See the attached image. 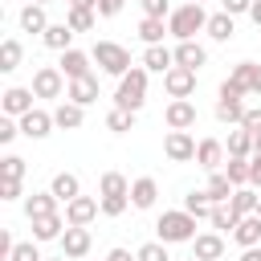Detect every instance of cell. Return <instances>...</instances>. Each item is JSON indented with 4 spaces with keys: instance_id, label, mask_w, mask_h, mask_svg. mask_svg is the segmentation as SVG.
<instances>
[{
    "instance_id": "8",
    "label": "cell",
    "mask_w": 261,
    "mask_h": 261,
    "mask_svg": "<svg viewBox=\"0 0 261 261\" xmlns=\"http://www.w3.org/2000/svg\"><path fill=\"white\" fill-rule=\"evenodd\" d=\"M33 98H37L33 90H24V86H8V90L0 94V106H4V114H8V118H24L29 110H37V106H33Z\"/></svg>"
},
{
    "instance_id": "13",
    "label": "cell",
    "mask_w": 261,
    "mask_h": 261,
    "mask_svg": "<svg viewBox=\"0 0 261 261\" xmlns=\"http://www.w3.org/2000/svg\"><path fill=\"white\" fill-rule=\"evenodd\" d=\"M16 122H20V135H24V139H45V135L57 126L49 110H29V114H24V118H16Z\"/></svg>"
},
{
    "instance_id": "51",
    "label": "cell",
    "mask_w": 261,
    "mask_h": 261,
    "mask_svg": "<svg viewBox=\"0 0 261 261\" xmlns=\"http://www.w3.org/2000/svg\"><path fill=\"white\" fill-rule=\"evenodd\" d=\"M220 98H245V90H241L237 82H228V77H224V82H220Z\"/></svg>"
},
{
    "instance_id": "54",
    "label": "cell",
    "mask_w": 261,
    "mask_h": 261,
    "mask_svg": "<svg viewBox=\"0 0 261 261\" xmlns=\"http://www.w3.org/2000/svg\"><path fill=\"white\" fill-rule=\"evenodd\" d=\"M69 8H90V12H98V0H69Z\"/></svg>"
},
{
    "instance_id": "28",
    "label": "cell",
    "mask_w": 261,
    "mask_h": 261,
    "mask_svg": "<svg viewBox=\"0 0 261 261\" xmlns=\"http://www.w3.org/2000/svg\"><path fill=\"white\" fill-rule=\"evenodd\" d=\"M232 192H237V188L228 184V175H224V171H212V175H208V188H204V196H208L212 204H224V200H232Z\"/></svg>"
},
{
    "instance_id": "57",
    "label": "cell",
    "mask_w": 261,
    "mask_h": 261,
    "mask_svg": "<svg viewBox=\"0 0 261 261\" xmlns=\"http://www.w3.org/2000/svg\"><path fill=\"white\" fill-rule=\"evenodd\" d=\"M253 155L261 159V135H253Z\"/></svg>"
},
{
    "instance_id": "35",
    "label": "cell",
    "mask_w": 261,
    "mask_h": 261,
    "mask_svg": "<svg viewBox=\"0 0 261 261\" xmlns=\"http://www.w3.org/2000/svg\"><path fill=\"white\" fill-rule=\"evenodd\" d=\"M163 33H167L163 20H155V16H143V20H139V37H143V45H163Z\"/></svg>"
},
{
    "instance_id": "59",
    "label": "cell",
    "mask_w": 261,
    "mask_h": 261,
    "mask_svg": "<svg viewBox=\"0 0 261 261\" xmlns=\"http://www.w3.org/2000/svg\"><path fill=\"white\" fill-rule=\"evenodd\" d=\"M33 4H49V0H33Z\"/></svg>"
},
{
    "instance_id": "58",
    "label": "cell",
    "mask_w": 261,
    "mask_h": 261,
    "mask_svg": "<svg viewBox=\"0 0 261 261\" xmlns=\"http://www.w3.org/2000/svg\"><path fill=\"white\" fill-rule=\"evenodd\" d=\"M49 261H69V257H49Z\"/></svg>"
},
{
    "instance_id": "20",
    "label": "cell",
    "mask_w": 261,
    "mask_h": 261,
    "mask_svg": "<svg viewBox=\"0 0 261 261\" xmlns=\"http://www.w3.org/2000/svg\"><path fill=\"white\" fill-rule=\"evenodd\" d=\"M171 65H175V49L147 45V53H143V69H147V73H167Z\"/></svg>"
},
{
    "instance_id": "30",
    "label": "cell",
    "mask_w": 261,
    "mask_h": 261,
    "mask_svg": "<svg viewBox=\"0 0 261 261\" xmlns=\"http://www.w3.org/2000/svg\"><path fill=\"white\" fill-rule=\"evenodd\" d=\"M20 29H24V33H45V29H49L45 4H24V8H20Z\"/></svg>"
},
{
    "instance_id": "52",
    "label": "cell",
    "mask_w": 261,
    "mask_h": 261,
    "mask_svg": "<svg viewBox=\"0 0 261 261\" xmlns=\"http://www.w3.org/2000/svg\"><path fill=\"white\" fill-rule=\"evenodd\" d=\"M249 188H261V159H249Z\"/></svg>"
},
{
    "instance_id": "21",
    "label": "cell",
    "mask_w": 261,
    "mask_h": 261,
    "mask_svg": "<svg viewBox=\"0 0 261 261\" xmlns=\"http://www.w3.org/2000/svg\"><path fill=\"white\" fill-rule=\"evenodd\" d=\"M65 98H69V102H77V106H94V102H98V77L90 73V77H77V82H69Z\"/></svg>"
},
{
    "instance_id": "25",
    "label": "cell",
    "mask_w": 261,
    "mask_h": 261,
    "mask_svg": "<svg viewBox=\"0 0 261 261\" xmlns=\"http://www.w3.org/2000/svg\"><path fill=\"white\" fill-rule=\"evenodd\" d=\"M204 61H208V49H204V45H196V41H179V45H175V65L200 69Z\"/></svg>"
},
{
    "instance_id": "37",
    "label": "cell",
    "mask_w": 261,
    "mask_h": 261,
    "mask_svg": "<svg viewBox=\"0 0 261 261\" xmlns=\"http://www.w3.org/2000/svg\"><path fill=\"white\" fill-rule=\"evenodd\" d=\"M224 175H228V184H232V188H249V159H232V155H228Z\"/></svg>"
},
{
    "instance_id": "36",
    "label": "cell",
    "mask_w": 261,
    "mask_h": 261,
    "mask_svg": "<svg viewBox=\"0 0 261 261\" xmlns=\"http://www.w3.org/2000/svg\"><path fill=\"white\" fill-rule=\"evenodd\" d=\"M98 192H102V196H130V184H126V175L106 171V175L98 179Z\"/></svg>"
},
{
    "instance_id": "6",
    "label": "cell",
    "mask_w": 261,
    "mask_h": 261,
    "mask_svg": "<svg viewBox=\"0 0 261 261\" xmlns=\"http://www.w3.org/2000/svg\"><path fill=\"white\" fill-rule=\"evenodd\" d=\"M196 139L188 135V130H167V139H163V155L171 159V163H188V159H196Z\"/></svg>"
},
{
    "instance_id": "15",
    "label": "cell",
    "mask_w": 261,
    "mask_h": 261,
    "mask_svg": "<svg viewBox=\"0 0 261 261\" xmlns=\"http://www.w3.org/2000/svg\"><path fill=\"white\" fill-rule=\"evenodd\" d=\"M196 163L212 175V171H220V163H224V143L220 139H200V147H196Z\"/></svg>"
},
{
    "instance_id": "33",
    "label": "cell",
    "mask_w": 261,
    "mask_h": 261,
    "mask_svg": "<svg viewBox=\"0 0 261 261\" xmlns=\"http://www.w3.org/2000/svg\"><path fill=\"white\" fill-rule=\"evenodd\" d=\"M20 65V41L16 37H4L0 41V73H12Z\"/></svg>"
},
{
    "instance_id": "23",
    "label": "cell",
    "mask_w": 261,
    "mask_h": 261,
    "mask_svg": "<svg viewBox=\"0 0 261 261\" xmlns=\"http://www.w3.org/2000/svg\"><path fill=\"white\" fill-rule=\"evenodd\" d=\"M49 192H53L61 204H69V200H77V196H82V179H77L73 171H57V175H53V184H49Z\"/></svg>"
},
{
    "instance_id": "61",
    "label": "cell",
    "mask_w": 261,
    "mask_h": 261,
    "mask_svg": "<svg viewBox=\"0 0 261 261\" xmlns=\"http://www.w3.org/2000/svg\"><path fill=\"white\" fill-rule=\"evenodd\" d=\"M192 4H204V0H192Z\"/></svg>"
},
{
    "instance_id": "14",
    "label": "cell",
    "mask_w": 261,
    "mask_h": 261,
    "mask_svg": "<svg viewBox=\"0 0 261 261\" xmlns=\"http://www.w3.org/2000/svg\"><path fill=\"white\" fill-rule=\"evenodd\" d=\"M192 257L196 261H220L224 257V237L220 232H200L192 241Z\"/></svg>"
},
{
    "instance_id": "4",
    "label": "cell",
    "mask_w": 261,
    "mask_h": 261,
    "mask_svg": "<svg viewBox=\"0 0 261 261\" xmlns=\"http://www.w3.org/2000/svg\"><path fill=\"white\" fill-rule=\"evenodd\" d=\"M94 61H98V69L102 73H110V77H126L135 65H130V49L126 45H118V41H94V53H90Z\"/></svg>"
},
{
    "instance_id": "47",
    "label": "cell",
    "mask_w": 261,
    "mask_h": 261,
    "mask_svg": "<svg viewBox=\"0 0 261 261\" xmlns=\"http://www.w3.org/2000/svg\"><path fill=\"white\" fill-rule=\"evenodd\" d=\"M16 135H20V122H16V118H8V114H4V118H0V143H12V139H16Z\"/></svg>"
},
{
    "instance_id": "18",
    "label": "cell",
    "mask_w": 261,
    "mask_h": 261,
    "mask_svg": "<svg viewBox=\"0 0 261 261\" xmlns=\"http://www.w3.org/2000/svg\"><path fill=\"white\" fill-rule=\"evenodd\" d=\"M155 200H159V184L151 175H139L130 184V208H155Z\"/></svg>"
},
{
    "instance_id": "3",
    "label": "cell",
    "mask_w": 261,
    "mask_h": 261,
    "mask_svg": "<svg viewBox=\"0 0 261 261\" xmlns=\"http://www.w3.org/2000/svg\"><path fill=\"white\" fill-rule=\"evenodd\" d=\"M143 102H147V69H143V65H135L126 77H118L114 106H118V110H130V114H139V110H143Z\"/></svg>"
},
{
    "instance_id": "46",
    "label": "cell",
    "mask_w": 261,
    "mask_h": 261,
    "mask_svg": "<svg viewBox=\"0 0 261 261\" xmlns=\"http://www.w3.org/2000/svg\"><path fill=\"white\" fill-rule=\"evenodd\" d=\"M241 126H245L249 135H261V106H249L245 118H241Z\"/></svg>"
},
{
    "instance_id": "9",
    "label": "cell",
    "mask_w": 261,
    "mask_h": 261,
    "mask_svg": "<svg viewBox=\"0 0 261 261\" xmlns=\"http://www.w3.org/2000/svg\"><path fill=\"white\" fill-rule=\"evenodd\" d=\"M98 212H102V200H94V196H77V200H69V204H65V224L86 228Z\"/></svg>"
},
{
    "instance_id": "10",
    "label": "cell",
    "mask_w": 261,
    "mask_h": 261,
    "mask_svg": "<svg viewBox=\"0 0 261 261\" xmlns=\"http://www.w3.org/2000/svg\"><path fill=\"white\" fill-rule=\"evenodd\" d=\"M90 61H94L90 53H82V49H65L57 69L65 73V82H77V77H90V73H94V69H90Z\"/></svg>"
},
{
    "instance_id": "62",
    "label": "cell",
    "mask_w": 261,
    "mask_h": 261,
    "mask_svg": "<svg viewBox=\"0 0 261 261\" xmlns=\"http://www.w3.org/2000/svg\"><path fill=\"white\" fill-rule=\"evenodd\" d=\"M188 261H196V257H188Z\"/></svg>"
},
{
    "instance_id": "19",
    "label": "cell",
    "mask_w": 261,
    "mask_h": 261,
    "mask_svg": "<svg viewBox=\"0 0 261 261\" xmlns=\"http://www.w3.org/2000/svg\"><path fill=\"white\" fill-rule=\"evenodd\" d=\"M69 224H65V216L61 212H53V216H41V220H33V241L41 245V241H61V232H65Z\"/></svg>"
},
{
    "instance_id": "50",
    "label": "cell",
    "mask_w": 261,
    "mask_h": 261,
    "mask_svg": "<svg viewBox=\"0 0 261 261\" xmlns=\"http://www.w3.org/2000/svg\"><path fill=\"white\" fill-rule=\"evenodd\" d=\"M126 0H98V16H118Z\"/></svg>"
},
{
    "instance_id": "40",
    "label": "cell",
    "mask_w": 261,
    "mask_h": 261,
    "mask_svg": "<svg viewBox=\"0 0 261 261\" xmlns=\"http://www.w3.org/2000/svg\"><path fill=\"white\" fill-rule=\"evenodd\" d=\"M106 126H110L114 135H122V130H130V126H135V114H130V110H118V106H114V110L106 114Z\"/></svg>"
},
{
    "instance_id": "39",
    "label": "cell",
    "mask_w": 261,
    "mask_h": 261,
    "mask_svg": "<svg viewBox=\"0 0 261 261\" xmlns=\"http://www.w3.org/2000/svg\"><path fill=\"white\" fill-rule=\"evenodd\" d=\"M208 220H212V228H216V232H232V228H237V212H232V208H224V204H216Z\"/></svg>"
},
{
    "instance_id": "17",
    "label": "cell",
    "mask_w": 261,
    "mask_h": 261,
    "mask_svg": "<svg viewBox=\"0 0 261 261\" xmlns=\"http://www.w3.org/2000/svg\"><path fill=\"white\" fill-rule=\"evenodd\" d=\"M228 82H237L245 94H261V65L257 61H237V69L228 73Z\"/></svg>"
},
{
    "instance_id": "1",
    "label": "cell",
    "mask_w": 261,
    "mask_h": 261,
    "mask_svg": "<svg viewBox=\"0 0 261 261\" xmlns=\"http://www.w3.org/2000/svg\"><path fill=\"white\" fill-rule=\"evenodd\" d=\"M155 237H159L163 245H188V241H196V237H200V232H196V216H192V212H184V208L163 212V216L155 220Z\"/></svg>"
},
{
    "instance_id": "22",
    "label": "cell",
    "mask_w": 261,
    "mask_h": 261,
    "mask_svg": "<svg viewBox=\"0 0 261 261\" xmlns=\"http://www.w3.org/2000/svg\"><path fill=\"white\" fill-rule=\"evenodd\" d=\"M53 122L61 126V130H77L82 122H86V106H77V102H57V110H53Z\"/></svg>"
},
{
    "instance_id": "48",
    "label": "cell",
    "mask_w": 261,
    "mask_h": 261,
    "mask_svg": "<svg viewBox=\"0 0 261 261\" xmlns=\"http://www.w3.org/2000/svg\"><path fill=\"white\" fill-rule=\"evenodd\" d=\"M249 8H253V0H220V12H228V16L249 12Z\"/></svg>"
},
{
    "instance_id": "29",
    "label": "cell",
    "mask_w": 261,
    "mask_h": 261,
    "mask_svg": "<svg viewBox=\"0 0 261 261\" xmlns=\"http://www.w3.org/2000/svg\"><path fill=\"white\" fill-rule=\"evenodd\" d=\"M257 204H261V196H257L253 188H237V192H232V200H228V208L237 212V220H241V216H253V212H257Z\"/></svg>"
},
{
    "instance_id": "32",
    "label": "cell",
    "mask_w": 261,
    "mask_h": 261,
    "mask_svg": "<svg viewBox=\"0 0 261 261\" xmlns=\"http://www.w3.org/2000/svg\"><path fill=\"white\" fill-rule=\"evenodd\" d=\"M228 155H232V159H249V155H253V135H249L245 126L228 130Z\"/></svg>"
},
{
    "instance_id": "2",
    "label": "cell",
    "mask_w": 261,
    "mask_h": 261,
    "mask_svg": "<svg viewBox=\"0 0 261 261\" xmlns=\"http://www.w3.org/2000/svg\"><path fill=\"white\" fill-rule=\"evenodd\" d=\"M200 29H208V12H204V4H179V8H171V16H167V33L175 37V41H192Z\"/></svg>"
},
{
    "instance_id": "44",
    "label": "cell",
    "mask_w": 261,
    "mask_h": 261,
    "mask_svg": "<svg viewBox=\"0 0 261 261\" xmlns=\"http://www.w3.org/2000/svg\"><path fill=\"white\" fill-rule=\"evenodd\" d=\"M8 261H45V257H41L37 241H20V245L12 249V257H8Z\"/></svg>"
},
{
    "instance_id": "60",
    "label": "cell",
    "mask_w": 261,
    "mask_h": 261,
    "mask_svg": "<svg viewBox=\"0 0 261 261\" xmlns=\"http://www.w3.org/2000/svg\"><path fill=\"white\" fill-rule=\"evenodd\" d=\"M257 216H261V204H257Z\"/></svg>"
},
{
    "instance_id": "16",
    "label": "cell",
    "mask_w": 261,
    "mask_h": 261,
    "mask_svg": "<svg viewBox=\"0 0 261 261\" xmlns=\"http://www.w3.org/2000/svg\"><path fill=\"white\" fill-rule=\"evenodd\" d=\"M232 241H237L241 249H257V245H261V216H257V212H253V216H241L237 228H232Z\"/></svg>"
},
{
    "instance_id": "49",
    "label": "cell",
    "mask_w": 261,
    "mask_h": 261,
    "mask_svg": "<svg viewBox=\"0 0 261 261\" xmlns=\"http://www.w3.org/2000/svg\"><path fill=\"white\" fill-rule=\"evenodd\" d=\"M20 196V179H0V200H16Z\"/></svg>"
},
{
    "instance_id": "24",
    "label": "cell",
    "mask_w": 261,
    "mask_h": 261,
    "mask_svg": "<svg viewBox=\"0 0 261 261\" xmlns=\"http://www.w3.org/2000/svg\"><path fill=\"white\" fill-rule=\"evenodd\" d=\"M57 204H61V200H57L53 192H33V196L24 200V216H29V220H41V216H53V212H57Z\"/></svg>"
},
{
    "instance_id": "45",
    "label": "cell",
    "mask_w": 261,
    "mask_h": 261,
    "mask_svg": "<svg viewBox=\"0 0 261 261\" xmlns=\"http://www.w3.org/2000/svg\"><path fill=\"white\" fill-rule=\"evenodd\" d=\"M139 4H143V16H155V20L171 16V4L167 0H139Z\"/></svg>"
},
{
    "instance_id": "27",
    "label": "cell",
    "mask_w": 261,
    "mask_h": 261,
    "mask_svg": "<svg viewBox=\"0 0 261 261\" xmlns=\"http://www.w3.org/2000/svg\"><path fill=\"white\" fill-rule=\"evenodd\" d=\"M41 41H45L49 49H57V53H65V49H73V45H69V41H73V29H69L65 20H61V24H49V29L41 33Z\"/></svg>"
},
{
    "instance_id": "34",
    "label": "cell",
    "mask_w": 261,
    "mask_h": 261,
    "mask_svg": "<svg viewBox=\"0 0 261 261\" xmlns=\"http://www.w3.org/2000/svg\"><path fill=\"white\" fill-rule=\"evenodd\" d=\"M212 208H216V204H212L204 192H188V196H184V212H192L196 220H208V216H212Z\"/></svg>"
},
{
    "instance_id": "42",
    "label": "cell",
    "mask_w": 261,
    "mask_h": 261,
    "mask_svg": "<svg viewBox=\"0 0 261 261\" xmlns=\"http://www.w3.org/2000/svg\"><path fill=\"white\" fill-rule=\"evenodd\" d=\"M135 257H139V261H171V257H167V245H163V241H147V245H143V249H139Z\"/></svg>"
},
{
    "instance_id": "26",
    "label": "cell",
    "mask_w": 261,
    "mask_h": 261,
    "mask_svg": "<svg viewBox=\"0 0 261 261\" xmlns=\"http://www.w3.org/2000/svg\"><path fill=\"white\" fill-rule=\"evenodd\" d=\"M212 41H232V33H237V20L228 16V12H212L208 16V29H204Z\"/></svg>"
},
{
    "instance_id": "55",
    "label": "cell",
    "mask_w": 261,
    "mask_h": 261,
    "mask_svg": "<svg viewBox=\"0 0 261 261\" xmlns=\"http://www.w3.org/2000/svg\"><path fill=\"white\" fill-rule=\"evenodd\" d=\"M249 20L261 29V0H253V8H249Z\"/></svg>"
},
{
    "instance_id": "43",
    "label": "cell",
    "mask_w": 261,
    "mask_h": 261,
    "mask_svg": "<svg viewBox=\"0 0 261 261\" xmlns=\"http://www.w3.org/2000/svg\"><path fill=\"white\" fill-rule=\"evenodd\" d=\"M130 208V196H102V216H122Z\"/></svg>"
},
{
    "instance_id": "53",
    "label": "cell",
    "mask_w": 261,
    "mask_h": 261,
    "mask_svg": "<svg viewBox=\"0 0 261 261\" xmlns=\"http://www.w3.org/2000/svg\"><path fill=\"white\" fill-rule=\"evenodd\" d=\"M106 261H139V257H130V249H110Z\"/></svg>"
},
{
    "instance_id": "12",
    "label": "cell",
    "mask_w": 261,
    "mask_h": 261,
    "mask_svg": "<svg viewBox=\"0 0 261 261\" xmlns=\"http://www.w3.org/2000/svg\"><path fill=\"white\" fill-rule=\"evenodd\" d=\"M90 253V228H65L61 232V257H69V261H82Z\"/></svg>"
},
{
    "instance_id": "5",
    "label": "cell",
    "mask_w": 261,
    "mask_h": 261,
    "mask_svg": "<svg viewBox=\"0 0 261 261\" xmlns=\"http://www.w3.org/2000/svg\"><path fill=\"white\" fill-rule=\"evenodd\" d=\"M37 98H61L69 86H65V73L57 69V65H41L37 73H33V86H29Z\"/></svg>"
},
{
    "instance_id": "7",
    "label": "cell",
    "mask_w": 261,
    "mask_h": 261,
    "mask_svg": "<svg viewBox=\"0 0 261 261\" xmlns=\"http://www.w3.org/2000/svg\"><path fill=\"white\" fill-rule=\"evenodd\" d=\"M163 90L171 98H192L196 94V69H184V65H171L163 73Z\"/></svg>"
},
{
    "instance_id": "41",
    "label": "cell",
    "mask_w": 261,
    "mask_h": 261,
    "mask_svg": "<svg viewBox=\"0 0 261 261\" xmlns=\"http://www.w3.org/2000/svg\"><path fill=\"white\" fill-rule=\"evenodd\" d=\"M0 179H24V159L20 155H4L0 159Z\"/></svg>"
},
{
    "instance_id": "56",
    "label": "cell",
    "mask_w": 261,
    "mask_h": 261,
    "mask_svg": "<svg viewBox=\"0 0 261 261\" xmlns=\"http://www.w3.org/2000/svg\"><path fill=\"white\" fill-rule=\"evenodd\" d=\"M241 261H261V245H257V249H245V253H241Z\"/></svg>"
},
{
    "instance_id": "11",
    "label": "cell",
    "mask_w": 261,
    "mask_h": 261,
    "mask_svg": "<svg viewBox=\"0 0 261 261\" xmlns=\"http://www.w3.org/2000/svg\"><path fill=\"white\" fill-rule=\"evenodd\" d=\"M163 118H167L171 130H188V126H196V106L188 98H171L167 110H163Z\"/></svg>"
},
{
    "instance_id": "31",
    "label": "cell",
    "mask_w": 261,
    "mask_h": 261,
    "mask_svg": "<svg viewBox=\"0 0 261 261\" xmlns=\"http://www.w3.org/2000/svg\"><path fill=\"white\" fill-rule=\"evenodd\" d=\"M245 102L241 98H216V118L220 122H232V126H241V118H245Z\"/></svg>"
},
{
    "instance_id": "38",
    "label": "cell",
    "mask_w": 261,
    "mask_h": 261,
    "mask_svg": "<svg viewBox=\"0 0 261 261\" xmlns=\"http://www.w3.org/2000/svg\"><path fill=\"white\" fill-rule=\"evenodd\" d=\"M94 16H98V12H90V8H69L65 24H69L73 33H90V29H94Z\"/></svg>"
}]
</instances>
